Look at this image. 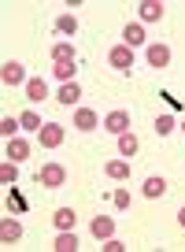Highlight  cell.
<instances>
[{
    "instance_id": "cell-1",
    "label": "cell",
    "mask_w": 185,
    "mask_h": 252,
    "mask_svg": "<svg viewBox=\"0 0 185 252\" xmlns=\"http://www.w3.org/2000/svg\"><path fill=\"white\" fill-rule=\"evenodd\" d=\"M0 82H4V86H26V82H30V74H26V67L19 60H4L0 63Z\"/></svg>"
},
{
    "instance_id": "cell-2",
    "label": "cell",
    "mask_w": 185,
    "mask_h": 252,
    "mask_svg": "<svg viewBox=\"0 0 185 252\" xmlns=\"http://www.w3.org/2000/svg\"><path fill=\"white\" fill-rule=\"evenodd\" d=\"M108 63H111V71L130 74V67H133V48H130V45H111V48H108Z\"/></svg>"
},
{
    "instance_id": "cell-3",
    "label": "cell",
    "mask_w": 185,
    "mask_h": 252,
    "mask_svg": "<svg viewBox=\"0 0 185 252\" xmlns=\"http://www.w3.org/2000/svg\"><path fill=\"white\" fill-rule=\"evenodd\" d=\"M37 186H45V189L67 186V167H63V163H45V167H41V174H37Z\"/></svg>"
},
{
    "instance_id": "cell-4",
    "label": "cell",
    "mask_w": 185,
    "mask_h": 252,
    "mask_svg": "<svg viewBox=\"0 0 185 252\" xmlns=\"http://www.w3.org/2000/svg\"><path fill=\"white\" fill-rule=\"evenodd\" d=\"M104 130L108 134H115V137H123V134H130V111H123V108H115V111H108L104 115Z\"/></svg>"
},
{
    "instance_id": "cell-5",
    "label": "cell",
    "mask_w": 185,
    "mask_h": 252,
    "mask_svg": "<svg viewBox=\"0 0 185 252\" xmlns=\"http://www.w3.org/2000/svg\"><path fill=\"white\" fill-rule=\"evenodd\" d=\"M163 11H167V8H163V0H141V4H137V23H141V26L159 23Z\"/></svg>"
},
{
    "instance_id": "cell-6",
    "label": "cell",
    "mask_w": 185,
    "mask_h": 252,
    "mask_svg": "<svg viewBox=\"0 0 185 252\" xmlns=\"http://www.w3.org/2000/svg\"><path fill=\"white\" fill-rule=\"evenodd\" d=\"M63 137H67V130H63L60 123H45V126L37 130V141L45 145V149H60V145H63Z\"/></svg>"
},
{
    "instance_id": "cell-7",
    "label": "cell",
    "mask_w": 185,
    "mask_h": 252,
    "mask_svg": "<svg viewBox=\"0 0 185 252\" xmlns=\"http://www.w3.org/2000/svg\"><path fill=\"white\" fill-rule=\"evenodd\" d=\"M96 123H104V119H96V111H92V108H74V119H70L74 130L89 134V130H96Z\"/></svg>"
},
{
    "instance_id": "cell-8",
    "label": "cell",
    "mask_w": 185,
    "mask_h": 252,
    "mask_svg": "<svg viewBox=\"0 0 185 252\" xmlns=\"http://www.w3.org/2000/svg\"><path fill=\"white\" fill-rule=\"evenodd\" d=\"M145 60H148V67L163 71V67H170V48L167 45H148L145 48Z\"/></svg>"
},
{
    "instance_id": "cell-9",
    "label": "cell",
    "mask_w": 185,
    "mask_h": 252,
    "mask_svg": "<svg viewBox=\"0 0 185 252\" xmlns=\"http://www.w3.org/2000/svg\"><path fill=\"white\" fill-rule=\"evenodd\" d=\"M89 230H92L96 241H108V237H115V219H111V215H96V219L89 222Z\"/></svg>"
},
{
    "instance_id": "cell-10",
    "label": "cell",
    "mask_w": 185,
    "mask_h": 252,
    "mask_svg": "<svg viewBox=\"0 0 185 252\" xmlns=\"http://www.w3.org/2000/svg\"><path fill=\"white\" fill-rule=\"evenodd\" d=\"M56 100H60L63 108H78V100H82V86H78V82H63L60 93H56Z\"/></svg>"
},
{
    "instance_id": "cell-11",
    "label": "cell",
    "mask_w": 185,
    "mask_h": 252,
    "mask_svg": "<svg viewBox=\"0 0 185 252\" xmlns=\"http://www.w3.org/2000/svg\"><path fill=\"white\" fill-rule=\"evenodd\" d=\"M141 193H145L148 200H159L163 193H167V178H163V174H148L145 186H141Z\"/></svg>"
},
{
    "instance_id": "cell-12",
    "label": "cell",
    "mask_w": 185,
    "mask_h": 252,
    "mask_svg": "<svg viewBox=\"0 0 185 252\" xmlns=\"http://www.w3.org/2000/svg\"><path fill=\"white\" fill-rule=\"evenodd\" d=\"M104 174H108L111 182H130V159H108V167H104Z\"/></svg>"
},
{
    "instance_id": "cell-13",
    "label": "cell",
    "mask_w": 185,
    "mask_h": 252,
    "mask_svg": "<svg viewBox=\"0 0 185 252\" xmlns=\"http://www.w3.org/2000/svg\"><path fill=\"white\" fill-rule=\"evenodd\" d=\"M23 237V222L19 219H4L0 222V245H15Z\"/></svg>"
},
{
    "instance_id": "cell-14",
    "label": "cell",
    "mask_w": 185,
    "mask_h": 252,
    "mask_svg": "<svg viewBox=\"0 0 185 252\" xmlns=\"http://www.w3.org/2000/svg\"><path fill=\"white\" fill-rule=\"evenodd\" d=\"M8 159H11V163H26V159H30V141L11 137V141H8Z\"/></svg>"
},
{
    "instance_id": "cell-15",
    "label": "cell",
    "mask_w": 185,
    "mask_h": 252,
    "mask_svg": "<svg viewBox=\"0 0 185 252\" xmlns=\"http://www.w3.org/2000/svg\"><path fill=\"white\" fill-rule=\"evenodd\" d=\"M48 56H52V63H74V45L70 41H52Z\"/></svg>"
},
{
    "instance_id": "cell-16",
    "label": "cell",
    "mask_w": 185,
    "mask_h": 252,
    "mask_svg": "<svg viewBox=\"0 0 185 252\" xmlns=\"http://www.w3.org/2000/svg\"><path fill=\"white\" fill-rule=\"evenodd\" d=\"M123 45H130V48L145 45V26H141V23H126V30H123Z\"/></svg>"
},
{
    "instance_id": "cell-17",
    "label": "cell",
    "mask_w": 185,
    "mask_h": 252,
    "mask_svg": "<svg viewBox=\"0 0 185 252\" xmlns=\"http://www.w3.org/2000/svg\"><path fill=\"white\" fill-rule=\"evenodd\" d=\"M23 89H26V100H33V104H41V100L48 96V86H45V78H30Z\"/></svg>"
},
{
    "instance_id": "cell-18",
    "label": "cell",
    "mask_w": 185,
    "mask_h": 252,
    "mask_svg": "<svg viewBox=\"0 0 185 252\" xmlns=\"http://www.w3.org/2000/svg\"><path fill=\"white\" fill-rule=\"evenodd\" d=\"M19 130H23V123H19V115H4V119H0V137H4V141H11V137H19Z\"/></svg>"
},
{
    "instance_id": "cell-19",
    "label": "cell",
    "mask_w": 185,
    "mask_h": 252,
    "mask_svg": "<svg viewBox=\"0 0 185 252\" xmlns=\"http://www.w3.org/2000/svg\"><path fill=\"white\" fill-rule=\"evenodd\" d=\"M56 252H74L78 249V237H74V230H60L56 234V245H52Z\"/></svg>"
},
{
    "instance_id": "cell-20",
    "label": "cell",
    "mask_w": 185,
    "mask_h": 252,
    "mask_svg": "<svg viewBox=\"0 0 185 252\" xmlns=\"http://www.w3.org/2000/svg\"><path fill=\"white\" fill-rule=\"evenodd\" d=\"M155 134H159V137H170V134H174V130H178V123H174V115H167V111H163V115H155Z\"/></svg>"
},
{
    "instance_id": "cell-21",
    "label": "cell",
    "mask_w": 185,
    "mask_h": 252,
    "mask_svg": "<svg viewBox=\"0 0 185 252\" xmlns=\"http://www.w3.org/2000/svg\"><path fill=\"white\" fill-rule=\"evenodd\" d=\"M74 74H78L74 63H56V67H52V78L60 82V86H63V82H74Z\"/></svg>"
},
{
    "instance_id": "cell-22",
    "label": "cell",
    "mask_w": 185,
    "mask_h": 252,
    "mask_svg": "<svg viewBox=\"0 0 185 252\" xmlns=\"http://www.w3.org/2000/svg\"><path fill=\"white\" fill-rule=\"evenodd\" d=\"M137 149H141V141H137L133 134H123V137H119V156L130 159V156H137Z\"/></svg>"
},
{
    "instance_id": "cell-23",
    "label": "cell",
    "mask_w": 185,
    "mask_h": 252,
    "mask_svg": "<svg viewBox=\"0 0 185 252\" xmlns=\"http://www.w3.org/2000/svg\"><path fill=\"white\" fill-rule=\"evenodd\" d=\"M52 226L56 230H74V212H70V208H60V212L52 215Z\"/></svg>"
},
{
    "instance_id": "cell-24",
    "label": "cell",
    "mask_w": 185,
    "mask_h": 252,
    "mask_svg": "<svg viewBox=\"0 0 185 252\" xmlns=\"http://www.w3.org/2000/svg\"><path fill=\"white\" fill-rule=\"evenodd\" d=\"M0 182H4V186H15L19 182V163L4 159V163H0Z\"/></svg>"
},
{
    "instance_id": "cell-25",
    "label": "cell",
    "mask_w": 185,
    "mask_h": 252,
    "mask_svg": "<svg viewBox=\"0 0 185 252\" xmlns=\"http://www.w3.org/2000/svg\"><path fill=\"white\" fill-rule=\"evenodd\" d=\"M19 123H23V130H30V134H37L41 126H45V123H41V115H37V111H23V115H19Z\"/></svg>"
},
{
    "instance_id": "cell-26",
    "label": "cell",
    "mask_w": 185,
    "mask_h": 252,
    "mask_svg": "<svg viewBox=\"0 0 185 252\" xmlns=\"http://www.w3.org/2000/svg\"><path fill=\"white\" fill-rule=\"evenodd\" d=\"M56 33H67V37L78 33V19L74 15H60V19H56Z\"/></svg>"
},
{
    "instance_id": "cell-27",
    "label": "cell",
    "mask_w": 185,
    "mask_h": 252,
    "mask_svg": "<svg viewBox=\"0 0 185 252\" xmlns=\"http://www.w3.org/2000/svg\"><path fill=\"white\" fill-rule=\"evenodd\" d=\"M111 204L126 212V208H130V193H126V189H115V193H111Z\"/></svg>"
},
{
    "instance_id": "cell-28",
    "label": "cell",
    "mask_w": 185,
    "mask_h": 252,
    "mask_svg": "<svg viewBox=\"0 0 185 252\" xmlns=\"http://www.w3.org/2000/svg\"><path fill=\"white\" fill-rule=\"evenodd\" d=\"M100 249H104V252H123V249H126V245H123V241H115V237H108V241H104V245H100Z\"/></svg>"
},
{
    "instance_id": "cell-29",
    "label": "cell",
    "mask_w": 185,
    "mask_h": 252,
    "mask_svg": "<svg viewBox=\"0 0 185 252\" xmlns=\"http://www.w3.org/2000/svg\"><path fill=\"white\" fill-rule=\"evenodd\" d=\"M178 222H182V230H185V208H178Z\"/></svg>"
},
{
    "instance_id": "cell-30",
    "label": "cell",
    "mask_w": 185,
    "mask_h": 252,
    "mask_svg": "<svg viewBox=\"0 0 185 252\" xmlns=\"http://www.w3.org/2000/svg\"><path fill=\"white\" fill-rule=\"evenodd\" d=\"M182 130H185V123H182Z\"/></svg>"
}]
</instances>
